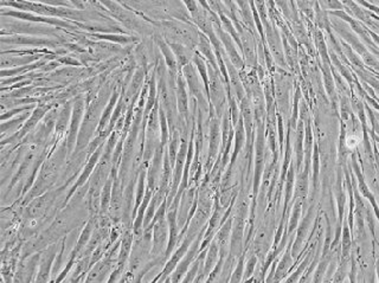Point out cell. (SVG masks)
Instances as JSON below:
<instances>
[{
    "label": "cell",
    "instance_id": "6da1fadb",
    "mask_svg": "<svg viewBox=\"0 0 379 283\" xmlns=\"http://www.w3.org/2000/svg\"><path fill=\"white\" fill-rule=\"evenodd\" d=\"M69 154L67 141L63 139L59 144H57L55 147L52 148L51 152L49 153L47 158L41 165L39 171H38L37 178L34 180L31 189L29 192L23 197L22 205L25 206L29 201H31L34 198L42 196L49 190L56 187L57 183H58L61 175H62L64 168H66V164L68 161Z\"/></svg>",
    "mask_w": 379,
    "mask_h": 283
},
{
    "label": "cell",
    "instance_id": "7a4b0ae2",
    "mask_svg": "<svg viewBox=\"0 0 379 283\" xmlns=\"http://www.w3.org/2000/svg\"><path fill=\"white\" fill-rule=\"evenodd\" d=\"M121 238L116 240L112 247L109 248L106 255L99 259L98 262L90 268L88 271L86 282H107L108 276L115 270L118 261V251H120Z\"/></svg>",
    "mask_w": 379,
    "mask_h": 283
},
{
    "label": "cell",
    "instance_id": "3957f363",
    "mask_svg": "<svg viewBox=\"0 0 379 283\" xmlns=\"http://www.w3.org/2000/svg\"><path fill=\"white\" fill-rule=\"evenodd\" d=\"M62 28H56L52 29L50 26H42V25H37L36 23L33 22H29V23H21V22H9L6 23L5 21H3V30H2V34L5 36L6 33L9 34H30V36H42V34H45V36H50V37H57L59 39L62 38L59 37L58 31ZM64 42V41H63Z\"/></svg>",
    "mask_w": 379,
    "mask_h": 283
},
{
    "label": "cell",
    "instance_id": "277c9868",
    "mask_svg": "<svg viewBox=\"0 0 379 283\" xmlns=\"http://www.w3.org/2000/svg\"><path fill=\"white\" fill-rule=\"evenodd\" d=\"M87 109V102L86 98H83L81 95L74 100L72 103V114H71V121L70 127H69L68 135L66 136L67 147L69 154H72L76 148V144H77V137L79 133V128H81L84 114H86Z\"/></svg>",
    "mask_w": 379,
    "mask_h": 283
},
{
    "label": "cell",
    "instance_id": "5b68a950",
    "mask_svg": "<svg viewBox=\"0 0 379 283\" xmlns=\"http://www.w3.org/2000/svg\"><path fill=\"white\" fill-rule=\"evenodd\" d=\"M99 3H102L107 9H108L114 17L118 19L126 29L131 30V31H135L143 34H148L149 28L146 23L137 19L135 16H133L131 12H128L127 10H125L124 7L118 6L113 0H98Z\"/></svg>",
    "mask_w": 379,
    "mask_h": 283
},
{
    "label": "cell",
    "instance_id": "8992f818",
    "mask_svg": "<svg viewBox=\"0 0 379 283\" xmlns=\"http://www.w3.org/2000/svg\"><path fill=\"white\" fill-rule=\"evenodd\" d=\"M61 250V240L58 242L51 244L48 248H45L44 250L41 251V259H39V266H38V271L36 281L34 282H50L51 281V273L52 268L55 265L56 257L58 255Z\"/></svg>",
    "mask_w": 379,
    "mask_h": 283
},
{
    "label": "cell",
    "instance_id": "52a82bcc",
    "mask_svg": "<svg viewBox=\"0 0 379 283\" xmlns=\"http://www.w3.org/2000/svg\"><path fill=\"white\" fill-rule=\"evenodd\" d=\"M112 174L114 177L113 191H112V200H110L109 217L113 224H120L124 217V191L125 187L118 179V168L113 167Z\"/></svg>",
    "mask_w": 379,
    "mask_h": 283
},
{
    "label": "cell",
    "instance_id": "ba28073f",
    "mask_svg": "<svg viewBox=\"0 0 379 283\" xmlns=\"http://www.w3.org/2000/svg\"><path fill=\"white\" fill-rule=\"evenodd\" d=\"M64 42L57 37H34L30 34L21 36V34H13V36L2 37V44L9 45H30V47H48V48H58Z\"/></svg>",
    "mask_w": 379,
    "mask_h": 283
},
{
    "label": "cell",
    "instance_id": "9c48e42d",
    "mask_svg": "<svg viewBox=\"0 0 379 283\" xmlns=\"http://www.w3.org/2000/svg\"><path fill=\"white\" fill-rule=\"evenodd\" d=\"M41 251L34 252L26 258H21L18 263L13 282H34L36 281L38 266H39Z\"/></svg>",
    "mask_w": 379,
    "mask_h": 283
},
{
    "label": "cell",
    "instance_id": "30bf717a",
    "mask_svg": "<svg viewBox=\"0 0 379 283\" xmlns=\"http://www.w3.org/2000/svg\"><path fill=\"white\" fill-rule=\"evenodd\" d=\"M201 237H197L192 246H191L190 250H187V252L185 254V256L183 257L182 261L178 263L177 268H175L173 273H172V275L170 276V278L167 280V282H179V281L183 280L182 277L184 276V275H185V273L187 271V269H189L191 263L194 261L198 250H201V248H199V244H201V239H202Z\"/></svg>",
    "mask_w": 379,
    "mask_h": 283
},
{
    "label": "cell",
    "instance_id": "8fae6325",
    "mask_svg": "<svg viewBox=\"0 0 379 283\" xmlns=\"http://www.w3.org/2000/svg\"><path fill=\"white\" fill-rule=\"evenodd\" d=\"M32 113H30V110H26V112L19 114V115H16V117L12 118V120H7V121H3L2 124V140L5 139V137L12 135V134L17 133L19 129H22L23 126L28 118L31 116Z\"/></svg>",
    "mask_w": 379,
    "mask_h": 283
},
{
    "label": "cell",
    "instance_id": "7c38bea8",
    "mask_svg": "<svg viewBox=\"0 0 379 283\" xmlns=\"http://www.w3.org/2000/svg\"><path fill=\"white\" fill-rule=\"evenodd\" d=\"M42 57H44V56L39 55V53H36V55L19 56V57L3 55V57H2V69L29 66V64H31L32 62H34V60L42 58Z\"/></svg>",
    "mask_w": 379,
    "mask_h": 283
},
{
    "label": "cell",
    "instance_id": "4fadbf2b",
    "mask_svg": "<svg viewBox=\"0 0 379 283\" xmlns=\"http://www.w3.org/2000/svg\"><path fill=\"white\" fill-rule=\"evenodd\" d=\"M210 72V90H211L212 98L214 100V106L217 107L218 112H221L222 109V98H223V89H222L220 77H217L216 70L209 68Z\"/></svg>",
    "mask_w": 379,
    "mask_h": 283
},
{
    "label": "cell",
    "instance_id": "5bb4252c",
    "mask_svg": "<svg viewBox=\"0 0 379 283\" xmlns=\"http://www.w3.org/2000/svg\"><path fill=\"white\" fill-rule=\"evenodd\" d=\"M113 184H114V177H113V174H110V177L107 179L105 185H103V189H102V192H101V206H99V213H98V215H109L110 200H112Z\"/></svg>",
    "mask_w": 379,
    "mask_h": 283
},
{
    "label": "cell",
    "instance_id": "9a60e30c",
    "mask_svg": "<svg viewBox=\"0 0 379 283\" xmlns=\"http://www.w3.org/2000/svg\"><path fill=\"white\" fill-rule=\"evenodd\" d=\"M218 255H220V247L216 242V239L213 240L210 246V249L206 255V259L204 262V270H203V276H209L210 273L213 270V268L216 267L218 263Z\"/></svg>",
    "mask_w": 379,
    "mask_h": 283
},
{
    "label": "cell",
    "instance_id": "2e32d148",
    "mask_svg": "<svg viewBox=\"0 0 379 283\" xmlns=\"http://www.w3.org/2000/svg\"><path fill=\"white\" fill-rule=\"evenodd\" d=\"M210 147H209V161L212 163V160L216 158L218 147H220V126L217 124V120H213L210 128Z\"/></svg>",
    "mask_w": 379,
    "mask_h": 283
},
{
    "label": "cell",
    "instance_id": "e0dca14e",
    "mask_svg": "<svg viewBox=\"0 0 379 283\" xmlns=\"http://www.w3.org/2000/svg\"><path fill=\"white\" fill-rule=\"evenodd\" d=\"M89 37H93L94 39H102V41H110V42H116V43H120L122 45L129 44V43H134V42L137 41L136 37H132V36H117V34L114 33H90Z\"/></svg>",
    "mask_w": 379,
    "mask_h": 283
},
{
    "label": "cell",
    "instance_id": "ac0fdd59",
    "mask_svg": "<svg viewBox=\"0 0 379 283\" xmlns=\"http://www.w3.org/2000/svg\"><path fill=\"white\" fill-rule=\"evenodd\" d=\"M220 33H221L222 41H223L225 48H227V51L229 52V55H230V58L232 60V63L235 64L236 67L241 68L243 66V62H242V59H241V57L238 56V53L236 52L235 48H233V44H232V42L230 39V37L227 36V34H225L224 32H222V31H220Z\"/></svg>",
    "mask_w": 379,
    "mask_h": 283
},
{
    "label": "cell",
    "instance_id": "d6986e66",
    "mask_svg": "<svg viewBox=\"0 0 379 283\" xmlns=\"http://www.w3.org/2000/svg\"><path fill=\"white\" fill-rule=\"evenodd\" d=\"M177 95H178V107L181 110V114L184 116L187 115V97L185 93V87H184V82L181 77H178L177 81Z\"/></svg>",
    "mask_w": 379,
    "mask_h": 283
},
{
    "label": "cell",
    "instance_id": "ffe728a7",
    "mask_svg": "<svg viewBox=\"0 0 379 283\" xmlns=\"http://www.w3.org/2000/svg\"><path fill=\"white\" fill-rule=\"evenodd\" d=\"M243 269H244V258L241 257L238 266H237L236 270L233 271L232 277H231V282H240L242 281V276H243Z\"/></svg>",
    "mask_w": 379,
    "mask_h": 283
},
{
    "label": "cell",
    "instance_id": "44dd1931",
    "mask_svg": "<svg viewBox=\"0 0 379 283\" xmlns=\"http://www.w3.org/2000/svg\"><path fill=\"white\" fill-rule=\"evenodd\" d=\"M256 262H257V258H256V256H252V257L250 259H249L248 265H247V268H246V273H244V276H246V278H244V280H248V277L251 276V274L254 273Z\"/></svg>",
    "mask_w": 379,
    "mask_h": 283
},
{
    "label": "cell",
    "instance_id": "7402d4cb",
    "mask_svg": "<svg viewBox=\"0 0 379 283\" xmlns=\"http://www.w3.org/2000/svg\"><path fill=\"white\" fill-rule=\"evenodd\" d=\"M67 2H70L71 5H74L77 10H86L83 0H67Z\"/></svg>",
    "mask_w": 379,
    "mask_h": 283
},
{
    "label": "cell",
    "instance_id": "603a6c76",
    "mask_svg": "<svg viewBox=\"0 0 379 283\" xmlns=\"http://www.w3.org/2000/svg\"><path fill=\"white\" fill-rule=\"evenodd\" d=\"M184 3L186 4V6L189 7V10L191 11V12H192V13L196 12V11H197V5H196V3L193 2V0H184Z\"/></svg>",
    "mask_w": 379,
    "mask_h": 283
}]
</instances>
